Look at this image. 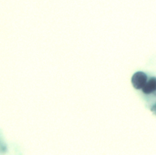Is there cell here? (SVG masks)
Returning <instances> with one entry per match:
<instances>
[{"mask_svg": "<svg viewBox=\"0 0 156 155\" xmlns=\"http://www.w3.org/2000/svg\"><path fill=\"white\" fill-rule=\"evenodd\" d=\"M147 80L146 74L141 71L135 72L131 78L133 86L136 89H142Z\"/></svg>", "mask_w": 156, "mask_h": 155, "instance_id": "cell-1", "label": "cell"}, {"mask_svg": "<svg viewBox=\"0 0 156 155\" xmlns=\"http://www.w3.org/2000/svg\"><path fill=\"white\" fill-rule=\"evenodd\" d=\"M143 92L145 94L152 93L156 91V77H152L147 80L146 84L142 88Z\"/></svg>", "mask_w": 156, "mask_h": 155, "instance_id": "cell-2", "label": "cell"}, {"mask_svg": "<svg viewBox=\"0 0 156 155\" xmlns=\"http://www.w3.org/2000/svg\"><path fill=\"white\" fill-rule=\"evenodd\" d=\"M151 110L156 115V103L155 104H154L151 108Z\"/></svg>", "mask_w": 156, "mask_h": 155, "instance_id": "cell-3", "label": "cell"}]
</instances>
